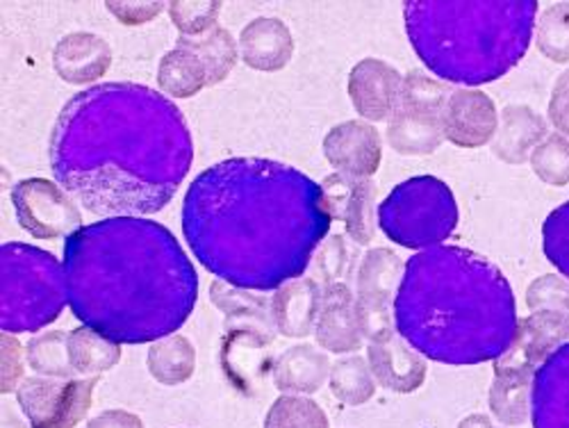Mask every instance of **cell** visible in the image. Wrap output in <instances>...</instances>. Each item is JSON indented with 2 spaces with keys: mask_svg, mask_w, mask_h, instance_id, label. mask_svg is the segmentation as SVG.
Returning a JSON list of instances; mask_svg holds the SVG:
<instances>
[{
  "mask_svg": "<svg viewBox=\"0 0 569 428\" xmlns=\"http://www.w3.org/2000/svg\"><path fill=\"white\" fill-rule=\"evenodd\" d=\"M330 221L321 182L256 156L208 167L182 203L189 251L219 280L251 292H276L301 278Z\"/></svg>",
  "mask_w": 569,
  "mask_h": 428,
  "instance_id": "6da1fadb",
  "label": "cell"
},
{
  "mask_svg": "<svg viewBox=\"0 0 569 428\" xmlns=\"http://www.w3.org/2000/svg\"><path fill=\"white\" fill-rule=\"evenodd\" d=\"M51 169L84 210L147 217L164 210L194 162L182 110L139 82L93 84L67 101L51 135Z\"/></svg>",
  "mask_w": 569,
  "mask_h": 428,
  "instance_id": "7a4b0ae2",
  "label": "cell"
},
{
  "mask_svg": "<svg viewBox=\"0 0 569 428\" xmlns=\"http://www.w3.org/2000/svg\"><path fill=\"white\" fill-rule=\"evenodd\" d=\"M71 312L119 345L173 336L194 312L199 276L173 232L147 217H108L64 240Z\"/></svg>",
  "mask_w": 569,
  "mask_h": 428,
  "instance_id": "3957f363",
  "label": "cell"
},
{
  "mask_svg": "<svg viewBox=\"0 0 569 428\" xmlns=\"http://www.w3.org/2000/svg\"><path fill=\"white\" fill-rule=\"evenodd\" d=\"M515 292L501 269L465 247H433L406 260L395 297L399 336L445 365L499 360L517 328Z\"/></svg>",
  "mask_w": 569,
  "mask_h": 428,
  "instance_id": "277c9868",
  "label": "cell"
},
{
  "mask_svg": "<svg viewBox=\"0 0 569 428\" xmlns=\"http://www.w3.org/2000/svg\"><path fill=\"white\" fill-rule=\"evenodd\" d=\"M538 0H408L412 51L447 84L481 87L529 53Z\"/></svg>",
  "mask_w": 569,
  "mask_h": 428,
  "instance_id": "5b68a950",
  "label": "cell"
},
{
  "mask_svg": "<svg viewBox=\"0 0 569 428\" xmlns=\"http://www.w3.org/2000/svg\"><path fill=\"white\" fill-rule=\"evenodd\" d=\"M69 303L64 265L39 247H0V326L3 332H37L53 324Z\"/></svg>",
  "mask_w": 569,
  "mask_h": 428,
  "instance_id": "8992f818",
  "label": "cell"
},
{
  "mask_svg": "<svg viewBox=\"0 0 569 428\" xmlns=\"http://www.w3.org/2000/svg\"><path fill=\"white\" fill-rule=\"evenodd\" d=\"M460 221L451 187L436 176L399 182L378 206V228L390 242L406 249H433L447 242Z\"/></svg>",
  "mask_w": 569,
  "mask_h": 428,
  "instance_id": "52a82bcc",
  "label": "cell"
},
{
  "mask_svg": "<svg viewBox=\"0 0 569 428\" xmlns=\"http://www.w3.org/2000/svg\"><path fill=\"white\" fill-rule=\"evenodd\" d=\"M97 386L99 376H30L19 386L17 401L30 428H76L87 417Z\"/></svg>",
  "mask_w": 569,
  "mask_h": 428,
  "instance_id": "ba28073f",
  "label": "cell"
},
{
  "mask_svg": "<svg viewBox=\"0 0 569 428\" xmlns=\"http://www.w3.org/2000/svg\"><path fill=\"white\" fill-rule=\"evenodd\" d=\"M21 228L34 240H58L82 228L73 197L46 178H26L10 192Z\"/></svg>",
  "mask_w": 569,
  "mask_h": 428,
  "instance_id": "9c48e42d",
  "label": "cell"
},
{
  "mask_svg": "<svg viewBox=\"0 0 569 428\" xmlns=\"http://www.w3.org/2000/svg\"><path fill=\"white\" fill-rule=\"evenodd\" d=\"M569 342V312L538 310L517 321L508 351L495 360V369L527 371L536 369L562 345Z\"/></svg>",
  "mask_w": 569,
  "mask_h": 428,
  "instance_id": "30bf717a",
  "label": "cell"
},
{
  "mask_svg": "<svg viewBox=\"0 0 569 428\" xmlns=\"http://www.w3.org/2000/svg\"><path fill=\"white\" fill-rule=\"evenodd\" d=\"M328 203V215L333 221L347 226V235L360 247L371 245L378 221V187L371 178H349L342 173L328 176L321 182Z\"/></svg>",
  "mask_w": 569,
  "mask_h": 428,
  "instance_id": "8fae6325",
  "label": "cell"
},
{
  "mask_svg": "<svg viewBox=\"0 0 569 428\" xmlns=\"http://www.w3.org/2000/svg\"><path fill=\"white\" fill-rule=\"evenodd\" d=\"M323 158L338 173L371 178L383 160V139L369 121H345L323 137Z\"/></svg>",
  "mask_w": 569,
  "mask_h": 428,
  "instance_id": "7c38bea8",
  "label": "cell"
},
{
  "mask_svg": "<svg viewBox=\"0 0 569 428\" xmlns=\"http://www.w3.org/2000/svg\"><path fill=\"white\" fill-rule=\"evenodd\" d=\"M499 115L481 89H453L442 115L445 139L460 149H481L495 139Z\"/></svg>",
  "mask_w": 569,
  "mask_h": 428,
  "instance_id": "4fadbf2b",
  "label": "cell"
},
{
  "mask_svg": "<svg viewBox=\"0 0 569 428\" xmlns=\"http://www.w3.org/2000/svg\"><path fill=\"white\" fill-rule=\"evenodd\" d=\"M349 99L356 112L376 123L395 117L401 103L403 76L378 58L360 60L349 73Z\"/></svg>",
  "mask_w": 569,
  "mask_h": 428,
  "instance_id": "5bb4252c",
  "label": "cell"
},
{
  "mask_svg": "<svg viewBox=\"0 0 569 428\" xmlns=\"http://www.w3.org/2000/svg\"><path fill=\"white\" fill-rule=\"evenodd\" d=\"M531 421L533 428H569V342L533 374Z\"/></svg>",
  "mask_w": 569,
  "mask_h": 428,
  "instance_id": "9a60e30c",
  "label": "cell"
},
{
  "mask_svg": "<svg viewBox=\"0 0 569 428\" xmlns=\"http://www.w3.org/2000/svg\"><path fill=\"white\" fill-rule=\"evenodd\" d=\"M317 345L328 354H356L362 347V330L356 312V295L347 282L321 290V308L315 326Z\"/></svg>",
  "mask_w": 569,
  "mask_h": 428,
  "instance_id": "2e32d148",
  "label": "cell"
},
{
  "mask_svg": "<svg viewBox=\"0 0 569 428\" xmlns=\"http://www.w3.org/2000/svg\"><path fill=\"white\" fill-rule=\"evenodd\" d=\"M112 64V46L93 32L64 34L53 49V69L69 84L99 82Z\"/></svg>",
  "mask_w": 569,
  "mask_h": 428,
  "instance_id": "e0dca14e",
  "label": "cell"
},
{
  "mask_svg": "<svg viewBox=\"0 0 569 428\" xmlns=\"http://www.w3.org/2000/svg\"><path fill=\"white\" fill-rule=\"evenodd\" d=\"M321 288L315 278L301 276L284 282L271 297V326L282 338H308L317 326Z\"/></svg>",
  "mask_w": 569,
  "mask_h": 428,
  "instance_id": "ac0fdd59",
  "label": "cell"
},
{
  "mask_svg": "<svg viewBox=\"0 0 569 428\" xmlns=\"http://www.w3.org/2000/svg\"><path fill=\"white\" fill-rule=\"evenodd\" d=\"M367 362L376 384L397 395H412L426 380V360L399 336L369 345Z\"/></svg>",
  "mask_w": 569,
  "mask_h": 428,
  "instance_id": "d6986e66",
  "label": "cell"
},
{
  "mask_svg": "<svg viewBox=\"0 0 569 428\" xmlns=\"http://www.w3.org/2000/svg\"><path fill=\"white\" fill-rule=\"evenodd\" d=\"M242 62L253 71H282L295 58V37L288 23L260 17L242 28L240 34Z\"/></svg>",
  "mask_w": 569,
  "mask_h": 428,
  "instance_id": "ffe728a7",
  "label": "cell"
},
{
  "mask_svg": "<svg viewBox=\"0 0 569 428\" xmlns=\"http://www.w3.org/2000/svg\"><path fill=\"white\" fill-rule=\"evenodd\" d=\"M442 115L445 110L401 103L388 123V145L408 158L436 153L445 141Z\"/></svg>",
  "mask_w": 569,
  "mask_h": 428,
  "instance_id": "44dd1931",
  "label": "cell"
},
{
  "mask_svg": "<svg viewBox=\"0 0 569 428\" xmlns=\"http://www.w3.org/2000/svg\"><path fill=\"white\" fill-rule=\"evenodd\" d=\"M547 139V121L529 106H506L492 139V153L506 165H525L540 141Z\"/></svg>",
  "mask_w": 569,
  "mask_h": 428,
  "instance_id": "7402d4cb",
  "label": "cell"
},
{
  "mask_svg": "<svg viewBox=\"0 0 569 428\" xmlns=\"http://www.w3.org/2000/svg\"><path fill=\"white\" fill-rule=\"evenodd\" d=\"M330 360L312 345H295L284 349L271 369L273 386L284 395H315L330 378Z\"/></svg>",
  "mask_w": 569,
  "mask_h": 428,
  "instance_id": "603a6c76",
  "label": "cell"
},
{
  "mask_svg": "<svg viewBox=\"0 0 569 428\" xmlns=\"http://www.w3.org/2000/svg\"><path fill=\"white\" fill-rule=\"evenodd\" d=\"M406 273V262L390 249H369L358 265L356 299L365 303L395 306Z\"/></svg>",
  "mask_w": 569,
  "mask_h": 428,
  "instance_id": "cb8c5ba5",
  "label": "cell"
},
{
  "mask_svg": "<svg viewBox=\"0 0 569 428\" xmlns=\"http://www.w3.org/2000/svg\"><path fill=\"white\" fill-rule=\"evenodd\" d=\"M533 374L495 369L490 386V410L503 426H521L531 417Z\"/></svg>",
  "mask_w": 569,
  "mask_h": 428,
  "instance_id": "d4e9b609",
  "label": "cell"
},
{
  "mask_svg": "<svg viewBox=\"0 0 569 428\" xmlns=\"http://www.w3.org/2000/svg\"><path fill=\"white\" fill-rule=\"evenodd\" d=\"M178 49L194 53L208 73V87L223 82L240 60V46L223 26H214L201 37H178Z\"/></svg>",
  "mask_w": 569,
  "mask_h": 428,
  "instance_id": "484cf974",
  "label": "cell"
},
{
  "mask_svg": "<svg viewBox=\"0 0 569 428\" xmlns=\"http://www.w3.org/2000/svg\"><path fill=\"white\" fill-rule=\"evenodd\" d=\"M69 358L76 376H101L121 362V345L89 326L69 332Z\"/></svg>",
  "mask_w": 569,
  "mask_h": 428,
  "instance_id": "4316f807",
  "label": "cell"
},
{
  "mask_svg": "<svg viewBox=\"0 0 569 428\" xmlns=\"http://www.w3.org/2000/svg\"><path fill=\"white\" fill-rule=\"evenodd\" d=\"M149 374L162 386H182L194 376L197 349L184 336H169L151 345L147 356Z\"/></svg>",
  "mask_w": 569,
  "mask_h": 428,
  "instance_id": "83f0119b",
  "label": "cell"
},
{
  "mask_svg": "<svg viewBox=\"0 0 569 428\" xmlns=\"http://www.w3.org/2000/svg\"><path fill=\"white\" fill-rule=\"evenodd\" d=\"M158 84L173 99H192L208 87V73L199 58L187 49H176L164 53L158 67Z\"/></svg>",
  "mask_w": 569,
  "mask_h": 428,
  "instance_id": "f1b7e54d",
  "label": "cell"
},
{
  "mask_svg": "<svg viewBox=\"0 0 569 428\" xmlns=\"http://www.w3.org/2000/svg\"><path fill=\"white\" fill-rule=\"evenodd\" d=\"M330 392L345 406H362L376 395V378L367 358L345 356L330 367Z\"/></svg>",
  "mask_w": 569,
  "mask_h": 428,
  "instance_id": "f546056e",
  "label": "cell"
},
{
  "mask_svg": "<svg viewBox=\"0 0 569 428\" xmlns=\"http://www.w3.org/2000/svg\"><path fill=\"white\" fill-rule=\"evenodd\" d=\"M210 301L228 317L230 321H251L260 326H271V299L262 297V292L240 290L232 285L217 280L210 288Z\"/></svg>",
  "mask_w": 569,
  "mask_h": 428,
  "instance_id": "4dcf8cb0",
  "label": "cell"
},
{
  "mask_svg": "<svg viewBox=\"0 0 569 428\" xmlns=\"http://www.w3.org/2000/svg\"><path fill=\"white\" fill-rule=\"evenodd\" d=\"M26 360L39 376L76 378L69 358V332L64 330H49L34 336L26 347Z\"/></svg>",
  "mask_w": 569,
  "mask_h": 428,
  "instance_id": "1f68e13d",
  "label": "cell"
},
{
  "mask_svg": "<svg viewBox=\"0 0 569 428\" xmlns=\"http://www.w3.org/2000/svg\"><path fill=\"white\" fill-rule=\"evenodd\" d=\"M264 428H330V421L315 399L282 395L269 406Z\"/></svg>",
  "mask_w": 569,
  "mask_h": 428,
  "instance_id": "d6a6232c",
  "label": "cell"
},
{
  "mask_svg": "<svg viewBox=\"0 0 569 428\" xmlns=\"http://www.w3.org/2000/svg\"><path fill=\"white\" fill-rule=\"evenodd\" d=\"M536 46L551 62H569V3H553L540 14L536 23Z\"/></svg>",
  "mask_w": 569,
  "mask_h": 428,
  "instance_id": "836d02e7",
  "label": "cell"
},
{
  "mask_svg": "<svg viewBox=\"0 0 569 428\" xmlns=\"http://www.w3.org/2000/svg\"><path fill=\"white\" fill-rule=\"evenodd\" d=\"M353 265H356V249L347 245L345 235H333L330 240L319 247L315 256V273L312 278L319 282V288H333V285L347 282L349 276H353Z\"/></svg>",
  "mask_w": 569,
  "mask_h": 428,
  "instance_id": "e575fe53",
  "label": "cell"
},
{
  "mask_svg": "<svg viewBox=\"0 0 569 428\" xmlns=\"http://www.w3.org/2000/svg\"><path fill=\"white\" fill-rule=\"evenodd\" d=\"M167 10L180 37H201L219 26L223 3L221 0H171Z\"/></svg>",
  "mask_w": 569,
  "mask_h": 428,
  "instance_id": "d590c367",
  "label": "cell"
},
{
  "mask_svg": "<svg viewBox=\"0 0 569 428\" xmlns=\"http://www.w3.org/2000/svg\"><path fill=\"white\" fill-rule=\"evenodd\" d=\"M533 173L553 187H562L569 182V139L553 132L540 141L538 149L531 153Z\"/></svg>",
  "mask_w": 569,
  "mask_h": 428,
  "instance_id": "8d00e7d4",
  "label": "cell"
},
{
  "mask_svg": "<svg viewBox=\"0 0 569 428\" xmlns=\"http://www.w3.org/2000/svg\"><path fill=\"white\" fill-rule=\"evenodd\" d=\"M542 249L547 260L569 280V201L551 210L545 219Z\"/></svg>",
  "mask_w": 569,
  "mask_h": 428,
  "instance_id": "74e56055",
  "label": "cell"
},
{
  "mask_svg": "<svg viewBox=\"0 0 569 428\" xmlns=\"http://www.w3.org/2000/svg\"><path fill=\"white\" fill-rule=\"evenodd\" d=\"M529 310H560L569 312V280L556 273L536 278L527 290Z\"/></svg>",
  "mask_w": 569,
  "mask_h": 428,
  "instance_id": "f35d334b",
  "label": "cell"
},
{
  "mask_svg": "<svg viewBox=\"0 0 569 428\" xmlns=\"http://www.w3.org/2000/svg\"><path fill=\"white\" fill-rule=\"evenodd\" d=\"M0 347H3V378H0V392L12 395L23 384V347L21 342L3 332L0 336Z\"/></svg>",
  "mask_w": 569,
  "mask_h": 428,
  "instance_id": "ab89813d",
  "label": "cell"
},
{
  "mask_svg": "<svg viewBox=\"0 0 569 428\" xmlns=\"http://www.w3.org/2000/svg\"><path fill=\"white\" fill-rule=\"evenodd\" d=\"M106 8L114 19H119L123 26H141L147 21H153L164 12V3L158 0H137V3H123V0H108Z\"/></svg>",
  "mask_w": 569,
  "mask_h": 428,
  "instance_id": "60d3db41",
  "label": "cell"
},
{
  "mask_svg": "<svg viewBox=\"0 0 569 428\" xmlns=\"http://www.w3.org/2000/svg\"><path fill=\"white\" fill-rule=\"evenodd\" d=\"M549 119L556 126L558 135L569 139V69L558 76L551 101H549Z\"/></svg>",
  "mask_w": 569,
  "mask_h": 428,
  "instance_id": "b9f144b4",
  "label": "cell"
},
{
  "mask_svg": "<svg viewBox=\"0 0 569 428\" xmlns=\"http://www.w3.org/2000/svg\"><path fill=\"white\" fill-rule=\"evenodd\" d=\"M87 428H144V421H141L134 412L123 410V408H112L103 410L97 417H91Z\"/></svg>",
  "mask_w": 569,
  "mask_h": 428,
  "instance_id": "7bdbcfd3",
  "label": "cell"
},
{
  "mask_svg": "<svg viewBox=\"0 0 569 428\" xmlns=\"http://www.w3.org/2000/svg\"><path fill=\"white\" fill-rule=\"evenodd\" d=\"M458 428H499V426H497L488 415L477 412V415L465 417V419L458 424Z\"/></svg>",
  "mask_w": 569,
  "mask_h": 428,
  "instance_id": "ee69618b",
  "label": "cell"
}]
</instances>
